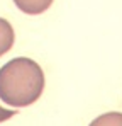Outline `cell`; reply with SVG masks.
I'll return each instance as SVG.
<instances>
[{"mask_svg": "<svg viewBox=\"0 0 122 126\" xmlns=\"http://www.w3.org/2000/svg\"><path fill=\"white\" fill-rule=\"evenodd\" d=\"M15 114H17L15 109H3V107L0 106V123H3L5 119H9V118H12V116H15Z\"/></svg>", "mask_w": 122, "mask_h": 126, "instance_id": "obj_5", "label": "cell"}, {"mask_svg": "<svg viewBox=\"0 0 122 126\" xmlns=\"http://www.w3.org/2000/svg\"><path fill=\"white\" fill-rule=\"evenodd\" d=\"M14 46V29L10 22L0 17V56H3Z\"/></svg>", "mask_w": 122, "mask_h": 126, "instance_id": "obj_3", "label": "cell"}, {"mask_svg": "<svg viewBox=\"0 0 122 126\" xmlns=\"http://www.w3.org/2000/svg\"><path fill=\"white\" fill-rule=\"evenodd\" d=\"M90 126H122V112H105L93 119Z\"/></svg>", "mask_w": 122, "mask_h": 126, "instance_id": "obj_4", "label": "cell"}, {"mask_svg": "<svg viewBox=\"0 0 122 126\" xmlns=\"http://www.w3.org/2000/svg\"><path fill=\"white\" fill-rule=\"evenodd\" d=\"M14 2L24 14H29V16L42 14L53 3V0H14Z\"/></svg>", "mask_w": 122, "mask_h": 126, "instance_id": "obj_2", "label": "cell"}, {"mask_svg": "<svg viewBox=\"0 0 122 126\" xmlns=\"http://www.w3.org/2000/svg\"><path fill=\"white\" fill-rule=\"evenodd\" d=\"M44 89V73L31 58H14L0 68V99L12 107L34 104Z\"/></svg>", "mask_w": 122, "mask_h": 126, "instance_id": "obj_1", "label": "cell"}]
</instances>
